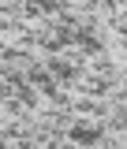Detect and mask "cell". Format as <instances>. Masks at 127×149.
I'll use <instances>...</instances> for the list:
<instances>
[{
  "mask_svg": "<svg viewBox=\"0 0 127 149\" xmlns=\"http://www.w3.org/2000/svg\"><path fill=\"white\" fill-rule=\"evenodd\" d=\"M0 149H11V142H8V138H0Z\"/></svg>",
  "mask_w": 127,
  "mask_h": 149,
  "instance_id": "cell-1",
  "label": "cell"
}]
</instances>
